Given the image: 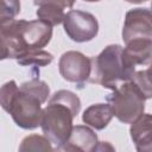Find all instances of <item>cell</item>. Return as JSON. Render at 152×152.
Returning <instances> with one entry per match:
<instances>
[{
    "label": "cell",
    "mask_w": 152,
    "mask_h": 152,
    "mask_svg": "<svg viewBox=\"0 0 152 152\" xmlns=\"http://www.w3.org/2000/svg\"><path fill=\"white\" fill-rule=\"evenodd\" d=\"M50 95V88L46 82L39 78H32L17 86L15 81L6 82L0 90V102L14 124L23 129H36L42 124L43 108Z\"/></svg>",
    "instance_id": "obj_1"
},
{
    "label": "cell",
    "mask_w": 152,
    "mask_h": 152,
    "mask_svg": "<svg viewBox=\"0 0 152 152\" xmlns=\"http://www.w3.org/2000/svg\"><path fill=\"white\" fill-rule=\"evenodd\" d=\"M0 38L1 59H17L28 51L45 48L52 38V26L40 19L13 20L1 25Z\"/></svg>",
    "instance_id": "obj_2"
},
{
    "label": "cell",
    "mask_w": 152,
    "mask_h": 152,
    "mask_svg": "<svg viewBox=\"0 0 152 152\" xmlns=\"http://www.w3.org/2000/svg\"><path fill=\"white\" fill-rule=\"evenodd\" d=\"M81 110L80 97L70 90H58L49 100L48 106L43 109L42 131L44 135L56 146L57 150L68 141L74 128V118Z\"/></svg>",
    "instance_id": "obj_3"
},
{
    "label": "cell",
    "mask_w": 152,
    "mask_h": 152,
    "mask_svg": "<svg viewBox=\"0 0 152 152\" xmlns=\"http://www.w3.org/2000/svg\"><path fill=\"white\" fill-rule=\"evenodd\" d=\"M135 66H133L119 44L107 45L97 56L91 57V75L89 81L103 88L114 90L121 83L131 81Z\"/></svg>",
    "instance_id": "obj_4"
},
{
    "label": "cell",
    "mask_w": 152,
    "mask_h": 152,
    "mask_svg": "<svg viewBox=\"0 0 152 152\" xmlns=\"http://www.w3.org/2000/svg\"><path fill=\"white\" fill-rule=\"evenodd\" d=\"M114 116L122 124H133L145 110V96L133 81L121 83L107 96Z\"/></svg>",
    "instance_id": "obj_5"
},
{
    "label": "cell",
    "mask_w": 152,
    "mask_h": 152,
    "mask_svg": "<svg viewBox=\"0 0 152 152\" xmlns=\"http://www.w3.org/2000/svg\"><path fill=\"white\" fill-rule=\"evenodd\" d=\"M63 27L68 37L76 43L90 42L99 33L96 17L89 12L80 10H71L65 13Z\"/></svg>",
    "instance_id": "obj_6"
},
{
    "label": "cell",
    "mask_w": 152,
    "mask_h": 152,
    "mask_svg": "<svg viewBox=\"0 0 152 152\" xmlns=\"http://www.w3.org/2000/svg\"><path fill=\"white\" fill-rule=\"evenodd\" d=\"M58 70L63 80L82 86L91 75V58L80 51H66L58 61Z\"/></svg>",
    "instance_id": "obj_7"
},
{
    "label": "cell",
    "mask_w": 152,
    "mask_h": 152,
    "mask_svg": "<svg viewBox=\"0 0 152 152\" xmlns=\"http://www.w3.org/2000/svg\"><path fill=\"white\" fill-rule=\"evenodd\" d=\"M137 38L152 39V11L147 8H132L126 13L122 27L125 44Z\"/></svg>",
    "instance_id": "obj_8"
},
{
    "label": "cell",
    "mask_w": 152,
    "mask_h": 152,
    "mask_svg": "<svg viewBox=\"0 0 152 152\" xmlns=\"http://www.w3.org/2000/svg\"><path fill=\"white\" fill-rule=\"evenodd\" d=\"M97 135L93 128L88 125L74 126L71 134L62 147L64 151H81V152H93L97 145Z\"/></svg>",
    "instance_id": "obj_9"
},
{
    "label": "cell",
    "mask_w": 152,
    "mask_h": 152,
    "mask_svg": "<svg viewBox=\"0 0 152 152\" xmlns=\"http://www.w3.org/2000/svg\"><path fill=\"white\" fill-rule=\"evenodd\" d=\"M131 139L138 152H152V114H142L129 128Z\"/></svg>",
    "instance_id": "obj_10"
},
{
    "label": "cell",
    "mask_w": 152,
    "mask_h": 152,
    "mask_svg": "<svg viewBox=\"0 0 152 152\" xmlns=\"http://www.w3.org/2000/svg\"><path fill=\"white\" fill-rule=\"evenodd\" d=\"M124 53L133 65H150L152 63V39L137 38L126 44Z\"/></svg>",
    "instance_id": "obj_11"
},
{
    "label": "cell",
    "mask_w": 152,
    "mask_h": 152,
    "mask_svg": "<svg viewBox=\"0 0 152 152\" xmlns=\"http://www.w3.org/2000/svg\"><path fill=\"white\" fill-rule=\"evenodd\" d=\"M114 116V110L109 103H94L84 109L82 121L94 129H104Z\"/></svg>",
    "instance_id": "obj_12"
},
{
    "label": "cell",
    "mask_w": 152,
    "mask_h": 152,
    "mask_svg": "<svg viewBox=\"0 0 152 152\" xmlns=\"http://www.w3.org/2000/svg\"><path fill=\"white\" fill-rule=\"evenodd\" d=\"M53 61L52 53L45 51V50H33L28 51L20 57L17 58V63L24 66H45L49 65Z\"/></svg>",
    "instance_id": "obj_13"
},
{
    "label": "cell",
    "mask_w": 152,
    "mask_h": 152,
    "mask_svg": "<svg viewBox=\"0 0 152 152\" xmlns=\"http://www.w3.org/2000/svg\"><path fill=\"white\" fill-rule=\"evenodd\" d=\"M37 18L48 23L49 25H51L52 27L56 25H59L63 23L65 13H64V8L56 6V5H42L38 6L37 11H36Z\"/></svg>",
    "instance_id": "obj_14"
},
{
    "label": "cell",
    "mask_w": 152,
    "mask_h": 152,
    "mask_svg": "<svg viewBox=\"0 0 152 152\" xmlns=\"http://www.w3.org/2000/svg\"><path fill=\"white\" fill-rule=\"evenodd\" d=\"M19 151H53V147L45 135L31 134L21 140Z\"/></svg>",
    "instance_id": "obj_15"
},
{
    "label": "cell",
    "mask_w": 152,
    "mask_h": 152,
    "mask_svg": "<svg viewBox=\"0 0 152 152\" xmlns=\"http://www.w3.org/2000/svg\"><path fill=\"white\" fill-rule=\"evenodd\" d=\"M131 81H133L139 87L146 100L152 99V71L148 68L146 70L135 71Z\"/></svg>",
    "instance_id": "obj_16"
},
{
    "label": "cell",
    "mask_w": 152,
    "mask_h": 152,
    "mask_svg": "<svg viewBox=\"0 0 152 152\" xmlns=\"http://www.w3.org/2000/svg\"><path fill=\"white\" fill-rule=\"evenodd\" d=\"M20 12V0H0V23L5 25L15 20Z\"/></svg>",
    "instance_id": "obj_17"
},
{
    "label": "cell",
    "mask_w": 152,
    "mask_h": 152,
    "mask_svg": "<svg viewBox=\"0 0 152 152\" xmlns=\"http://www.w3.org/2000/svg\"><path fill=\"white\" fill-rule=\"evenodd\" d=\"M33 4L38 7L42 5H56L62 8H71L75 4V0H33Z\"/></svg>",
    "instance_id": "obj_18"
},
{
    "label": "cell",
    "mask_w": 152,
    "mask_h": 152,
    "mask_svg": "<svg viewBox=\"0 0 152 152\" xmlns=\"http://www.w3.org/2000/svg\"><path fill=\"white\" fill-rule=\"evenodd\" d=\"M114 146H112L108 141H99L96 147H95V151H114Z\"/></svg>",
    "instance_id": "obj_19"
},
{
    "label": "cell",
    "mask_w": 152,
    "mask_h": 152,
    "mask_svg": "<svg viewBox=\"0 0 152 152\" xmlns=\"http://www.w3.org/2000/svg\"><path fill=\"white\" fill-rule=\"evenodd\" d=\"M125 1H127V2H129V4H144V2H146L147 0H125Z\"/></svg>",
    "instance_id": "obj_20"
},
{
    "label": "cell",
    "mask_w": 152,
    "mask_h": 152,
    "mask_svg": "<svg viewBox=\"0 0 152 152\" xmlns=\"http://www.w3.org/2000/svg\"><path fill=\"white\" fill-rule=\"evenodd\" d=\"M83 1H87V2H97V1H101V0H83Z\"/></svg>",
    "instance_id": "obj_21"
},
{
    "label": "cell",
    "mask_w": 152,
    "mask_h": 152,
    "mask_svg": "<svg viewBox=\"0 0 152 152\" xmlns=\"http://www.w3.org/2000/svg\"><path fill=\"white\" fill-rule=\"evenodd\" d=\"M148 69H150V70H151V71H152V63H151V64H150V66H148Z\"/></svg>",
    "instance_id": "obj_22"
},
{
    "label": "cell",
    "mask_w": 152,
    "mask_h": 152,
    "mask_svg": "<svg viewBox=\"0 0 152 152\" xmlns=\"http://www.w3.org/2000/svg\"><path fill=\"white\" fill-rule=\"evenodd\" d=\"M151 11H152V2H151Z\"/></svg>",
    "instance_id": "obj_23"
}]
</instances>
